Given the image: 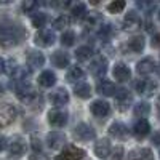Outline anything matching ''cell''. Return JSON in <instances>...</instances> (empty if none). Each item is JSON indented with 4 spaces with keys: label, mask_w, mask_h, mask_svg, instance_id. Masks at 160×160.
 I'll use <instances>...</instances> for the list:
<instances>
[{
    "label": "cell",
    "mask_w": 160,
    "mask_h": 160,
    "mask_svg": "<svg viewBox=\"0 0 160 160\" xmlns=\"http://www.w3.org/2000/svg\"><path fill=\"white\" fill-rule=\"evenodd\" d=\"M48 99L53 106H56V109H58V108H61V106H66L69 102V93L64 88H56V90H53L50 93Z\"/></svg>",
    "instance_id": "cell-10"
},
{
    "label": "cell",
    "mask_w": 160,
    "mask_h": 160,
    "mask_svg": "<svg viewBox=\"0 0 160 160\" xmlns=\"http://www.w3.org/2000/svg\"><path fill=\"white\" fill-rule=\"evenodd\" d=\"M83 24H85L87 29H88V28L93 29V28H96V26H102V21H101L99 15H96V13H91V15H88V16L85 18Z\"/></svg>",
    "instance_id": "cell-29"
},
{
    "label": "cell",
    "mask_w": 160,
    "mask_h": 160,
    "mask_svg": "<svg viewBox=\"0 0 160 160\" xmlns=\"http://www.w3.org/2000/svg\"><path fill=\"white\" fill-rule=\"evenodd\" d=\"M38 2H24L22 3V10L26 11V13H35V10L38 8Z\"/></svg>",
    "instance_id": "cell-38"
},
{
    "label": "cell",
    "mask_w": 160,
    "mask_h": 160,
    "mask_svg": "<svg viewBox=\"0 0 160 160\" xmlns=\"http://www.w3.org/2000/svg\"><path fill=\"white\" fill-rule=\"evenodd\" d=\"M28 31L16 21L11 19H3L0 21V47L2 48H13L19 43H22Z\"/></svg>",
    "instance_id": "cell-1"
},
{
    "label": "cell",
    "mask_w": 160,
    "mask_h": 160,
    "mask_svg": "<svg viewBox=\"0 0 160 160\" xmlns=\"http://www.w3.org/2000/svg\"><path fill=\"white\" fill-rule=\"evenodd\" d=\"M158 109H160V98H158Z\"/></svg>",
    "instance_id": "cell-44"
},
{
    "label": "cell",
    "mask_w": 160,
    "mask_h": 160,
    "mask_svg": "<svg viewBox=\"0 0 160 160\" xmlns=\"http://www.w3.org/2000/svg\"><path fill=\"white\" fill-rule=\"evenodd\" d=\"M109 135H111L112 138H115V139L123 141V139L128 138L130 131H128V127H127L125 123H122V122H114V123L111 125V128H109Z\"/></svg>",
    "instance_id": "cell-17"
},
{
    "label": "cell",
    "mask_w": 160,
    "mask_h": 160,
    "mask_svg": "<svg viewBox=\"0 0 160 160\" xmlns=\"http://www.w3.org/2000/svg\"><path fill=\"white\" fill-rule=\"evenodd\" d=\"M16 108L11 106L8 102H0V128H5L8 125H11L16 118Z\"/></svg>",
    "instance_id": "cell-3"
},
{
    "label": "cell",
    "mask_w": 160,
    "mask_h": 160,
    "mask_svg": "<svg viewBox=\"0 0 160 160\" xmlns=\"http://www.w3.org/2000/svg\"><path fill=\"white\" fill-rule=\"evenodd\" d=\"M135 90L142 96H152L157 90V82L152 78H139L135 82Z\"/></svg>",
    "instance_id": "cell-6"
},
{
    "label": "cell",
    "mask_w": 160,
    "mask_h": 160,
    "mask_svg": "<svg viewBox=\"0 0 160 160\" xmlns=\"http://www.w3.org/2000/svg\"><path fill=\"white\" fill-rule=\"evenodd\" d=\"M85 157V151L77 148V146H68L58 154L56 160H82Z\"/></svg>",
    "instance_id": "cell-8"
},
{
    "label": "cell",
    "mask_w": 160,
    "mask_h": 160,
    "mask_svg": "<svg viewBox=\"0 0 160 160\" xmlns=\"http://www.w3.org/2000/svg\"><path fill=\"white\" fill-rule=\"evenodd\" d=\"M56 83V75L55 72L51 71H43L42 74L38 75V85L43 88H51L53 85Z\"/></svg>",
    "instance_id": "cell-25"
},
{
    "label": "cell",
    "mask_w": 160,
    "mask_h": 160,
    "mask_svg": "<svg viewBox=\"0 0 160 160\" xmlns=\"http://www.w3.org/2000/svg\"><path fill=\"white\" fill-rule=\"evenodd\" d=\"M96 91L99 93V95L102 96H114L117 93V87L114 82H111V80H99L98 85H96Z\"/></svg>",
    "instance_id": "cell-20"
},
{
    "label": "cell",
    "mask_w": 160,
    "mask_h": 160,
    "mask_svg": "<svg viewBox=\"0 0 160 160\" xmlns=\"http://www.w3.org/2000/svg\"><path fill=\"white\" fill-rule=\"evenodd\" d=\"M146 47V42H144V37L141 35H136V37H133L130 42H128V48L133 51V53H141Z\"/></svg>",
    "instance_id": "cell-27"
},
{
    "label": "cell",
    "mask_w": 160,
    "mask_h": 160,
    "mask_svg": "<svg viewBox=\"0 0 160 160\" xmlns=\"http://www.w3.org/2000/svg\"><path fill=\"white\" fill-rule=\"evenodd\" d=\"M158 155H160V152H158Z\"/></svg>",
    "instance_id": "cell-46"
},
{
    "label": "cell",
    "mask_w": 160,
    "mask_h": 160,
    "mask_svg": "<svg viewBox=\"0 0 160 160\" xmlns=\"http://www.w3.org/2000/svg\"><path fill=\"white\" fill-rule=\"evenodd\" d=\"M31 22H32V26L34 28H37V29H42L43 26L47 24V15L45 13H34L32 15V18H31Z\"/></svg>",
    "instance_id": "cell-30"
},
{
    "label": "cell",
    "mask_w": 160,
    "mask_h": 160,
    "mask_svg": "<svg viewBox=\"0 0 160 160\" xmlns=\"http://www.w3.org/2000/svg\"><path fill=\"white\" fill-rule=\"evenodd\" d=\"M75 34L72 32V31H66L62 35H61V43L64 45V47H72L74 43H75Z\"/></svg>",
    "instance_id": "cell-35"
},
{
    "label": "cell",
    "mask_w": 160,
    "mask_h": 160,
    "mask_svg": "<svg viewBox=\"0 0 160 160\" xmlns=\"http://www.w3.org/2000/svg\"><path fill=\"white\" fill-rule=\"evenodd\" d=\"M15 93L21 102L24 104H34L37 101H40V93L31 87L29 83H18L15 85Z\"/></svg>",
    "instance_id": "cell-2"
},
{
    "label": "cell",
    "mask_w": 160,
    "mask_h": 160,
    "mask_svg": "<svg viewBox=\"0 0 160 160\" xmlns=\"http://www.w3.org/2000/svg\"><path fill=\"white\" fill-rule=\"evenodd\" d=\"M74 93H75V96L82 98V99H87V98H90V95H91V87H90V83H87V82H78V83H75V87H74Z\"/></svg>",
    "instance_id": "cell-26"
},
{
    "label": "cell",
    "mask_w": 160,
    "mask_h": 160,
    "mask_svg": "<svg viewBox=\"0 0 160 160\" xmlns=\"http://www.w3.org/2000/svg\"><path fill=\"white\" fill-rule=\"evenodd\" d=\"M96 136L95 133V128L88 123H78L75 128H74V138L82 141V142H88V141H93Z\"/></svg>",
    "instance_id": "cell-4"
},
{
    "label": "cell",
    "mask_w": 160,
    "mask_h": 160,
    "mask_svg": "<svg viewBox=\"0 0 160 160\" xmlns=\"http://www.w3.org/2000/svg\"><path fill=\"white\" fill-rule=\"evenodd\" d=\"M66 142V136L62 135V133L59 131H51L48 133V136H47V144L50 146L51 149H61L62 146Z\"/></svg>",
    "instance_id": "cell-22"
},
{
    "label": "cell",
    "mask_w": 160,
    "mask_h": 160,
    "mask_svg": "<svg viewBox=\"0 0 160 160\" xmlns=\"http://www.w3.org/2000/svg\"><path fill=\"white\" fill-rule=\"evenodd\" d=\"M155 69V61L152 58H144L136 64V72L139 75H148Z\"/></svg>",
    "instance_id": "cell-24"
},
{
    "label": "cell",
    "mask_w": 160,
    "mask_h": 160,
    "mask_svg": "<svg viewBox=\"0 0 160 160\" xmlns=\"http://www.w3.org/2000/svg\"><path fill=\"white\" fill-rule=\"evenodd\" d=\"M71 13H72V16H74V18H83V16L87 15V5L82 3V2H78V3L72 5Z\"/></svg>",
    "instance_id": "cell-34"
},
{
    "label": "cell",
    "mask_w": 160,
    "mask_h": 160,
    "mask_svg": "<svg viewBox=\"0 0 160 160\" xmlns=\"http://www.w3.org/2000/svg\"><path fill=\"white\" fill-rule=\"evenodd\" d=\"M69 24H71V16L69 15H59L55 21H53L55 29H66Z\"/></svg>",
    "instance_id": "cell-33"
},
{
    "label": "cell",
    "mask_w": 160,
    "mask_h": 160,
    "mask_svg": "<svg viewBox=\"0 0 160 160\" xmlns=\"http://www.w3.org/2000/svg\"><path fill=\"white\" fill-rule=\"evenodd\" d=\"M2 93H3V88H2V85H0V95H2Z\"/></svg>",
    "instance_id": "cell-43"
},
{
    "label": "cell",
    "mask_w": 160,
    "mask_h": 160,
    "mask_svg": "<svg viewBox=\"0 0 160 160\" xmlns=\"http://www.w3.org/2000/svg\"><path fill=\"white\" fill-rule=\"evenodd\" d=\"M68 112L62 109H53L48 112V123L55 128H61L68 123Z\"/></svg>",
    "instance_id": "cell-9"
},
{
    "label": "cell",
    "mask_w": 160,
    "mask_h": 160,
    "mask_svg": "<svg viewBox=\"0 0 160 160\" xmlns=\"http://www.w3.org/2000/svg\"><path fill=\"white\" fill-rule=\"evenodd\" d=\"M158 19H160V11H158Z\"/></svg>",
    "instance_id": "cell-45"
},
{
    "label": "cell",
    "mask_w": 160,
    "mask_h": 160,
    "mask_svg": "<svg viewBox=\"0 0 160 160\" xmlns=\"http://www.w3.org/2000/svg\"><path fill=\"white\" fill-rule=\"evenodd\" d=\"M51 62L56 66V68H59V69H64V68H68L69 66V62H71V58H69V55L66 51H61V50H58V51H55L51 55Z\"/></svg>",
    "instance_id": "cell-23"
},
{
    "label": "cell",
    "mask_w": 160,
    "mask_h": 160,
    "mask_svg": "<svg viewBox=\"0 0 160 160\" xmlns=\"http://www.w3.org/2000/svg\"><path fill=\"white\" fill-rule=\"evenodd\" d=\"M111 149H112V146H111L109 139H106V138L98 139L96 144H95V154L99 158H106V160H108V157L111 154Z\"/></svg>",
    "instance_id": "cell-21"
},
{
    "label": "cell",
    "mask_w": 160,
    "mask_h": 160,
    "mask_svg": "<svg viewBox=\"0 0 160 160\" xmlns=\"http://www.w3.org/2000/svg\"><path fill=\"white\" fill-rule=\"evenodd\" d=\"M141 24H142L141 16L138 15L136 11H128L125 15V18H123V28H125V31H131V32L138 31L141 28Z\"/></svg>",
    "instance_id": "cell-13"
},
{
    "label": "cell",
    "mask_w": 160,
    "mask_h": 160,
    "mask_svg": "<svg viewBox=\"0 0 160 160\" xmlns=\"http://www.w3.org/2000/svg\"><path fill=\"white\" fill-rule=\"evenodd\" d=\"M127 160H154V154L148 148H138L128 152Z\"/></svg>",
    "instance_id": "cell-19"
},
{
    "label": "cell",
    "mask_w": 160,
    "mask_h": 160,
    "mask_svg": "<svg viewBox=\"0 0 160 160\" xmlns=\"http://www.w3.org/2000/svg\"><path fill=\"white\" fill-rule=\"evenodd\" d=\"M26 149H28L26 141L21 136H15L8 144V155L11 158H21L26 154Z\"/></svg>",
    "instance_id": "cell-5"
},
{
    "label": "cell",
    "mask_w": 160,
    "mask_h": 160,
    "mask_svg": "<svg viewBox=\"0 0 160 160\" xmlns=\"http://www.w3.org/2000/svg\"><path fill=\"white\" fill-rule=\"evenodd\" d=\"M91 55H93V50H91L90 47H80V48H77V51H75V58H77L78 61H87V59L91 58Z\"/></svg>",
    "instance_id": "cell-32"
},
{
    "label": "cell",
    "mask_w": 160,
    "mask_h": 160,
    "mask_svg": "<svg viewBox=\"0 0 160 160\" xmlns=\"http://www.w3.org/2000/svg\"><path fill=\"white\" fill-rule=\"evenodd\" d=\"M151 141H152V144H155V146H160V131L154 133V135H152V138H151Z\"/></svg>",
    "instance_id": "cell-40"
},
{
    "label": "cell",
    "mask_w": 160,
    "mask_h": 160,
    "mask_svg": "<svg viewBox=\"0 0 160 160\" xmlns=\"http://www.w3.org/2000/svg\"><path fill=\"white\" fill-rule=\"evenodd\" d=\"M125 7H127V3L123 2V0H115V2H112V3L108 5V10L111 13H120V11H123Z\"/></svg>",
    "instance_id": "cell-37"
},
{
    "label": "cell",
    "mask_w": 160,
    "mask_h": 160,
    "mask_svg": "<svg viewBox=\"0 0 160 160\" xmlns=\"http://www.w3.org/2000/svg\"><path fill=\"white\" fill-rule=\"evenodd\" d=\"M35 45L38 47H51L55 43V34L53 31H48V29H42L35 34V38H34Z\"/></svg>",
    "instance_id": "cell-14"
},
{
    "label": "cell",
    "mask_w": 160,
    "mask_h": 160,
    "mask_svg": "<svg viewBox=\"0 0 160 160\" xmlns=\"http://www.w3.org/2000/svg\"><path fill=\"white\" fill-rule=\"evenodd\" d=\"M7 144H8V139H7L3 135H0V152L7 148Z\"/></svg>",
    "instance_id": "cell-41"
},
{
    "label": "cell",
    "mask_w": 160,
    "mask_h": 160,
    "mask_svg": "<svg viewBox=\"0 0 160 160\" xmlns=\"http://www.w3.org/2000/svg\"><path fill=\"white\" fill-rule=\"evenodd\" d=\"M123 158V148L122 146H114L111 149V154L108 157V160H122Z\"/></svg>",
    "instance_id": "cell-36"
},
{
    "label": "cell",
    "mask_w": 160,
    "mask_h": 160,
    "mask_svg": "<svg viewBox=\"0 0 160 160\" xmlns=\"http://www.w3.org/2000/svg\"><path fill=\"white\" fill-rule=\"evenodd\" d=\"M88 71L95 77H102L108 72V59L104 56H95L88 64Z\"/></svg>",
    "instance_id": "cell-7"
},
{
    "label": "cell",
    "mask_w": 160,
    "mask_h": 160,
    "mask_svg": "<svg viewBox=\"0 0 160 160\" xmlns=\"http://www.w3.org/2000/svg\"><path fill=\"white\" fill-rule=\"evenodd\" d=\"M7 71V61L3 58H0V74H3Z\"/></svg>",
    "instance_id": "cell-42"
},
{
    "label": "cell",
    "mask_w": 160,
    "mask_h": 160,
    "mask_svg": "<svg viewBox=\"0 0 160 160\" xmlns=\"http://www.w3.org/2000/svg\"><path fill=\"white\" fill-rule=\"evenodd\" d=\"M90 109H91V114L98 117V118H106L109 114H111V106L109 102H106L102 99H96V101H93L91 106H90Z\"/></svg>",
    "instance_id": "cell-12"
},
{
    "label": "cell",
    "mask_w": 160,
    "mask_h": 160,
    "mask_svg": "<svg viewBox=\"0 0 160 160\" xmlns=\"http://www.w3.org/2000/svg\"><path fill=\"white\" fill-rule=\"evenodd\" d=\"M115 104H117V109L120 111H125L128 109V106L131 104L133 101V96H131V93L125 88H117V93H115Z\"/></svg>",
    "instance_id": "cell-11"
},
{
    "label": "cell",
    "mask_w": 160,
    "mask_h": 160,
    "mask_svg": "<svg viewBox=\"0 0 160 160\" xmlns=\"http://www.w3.org/2000/svg\"><path fill=\"white\" fill-rule=\"evenodd\" d=\"M131 131H133V135H135L138 139H142V138H146L151 133V125H149V122L146 118H139V120H136V122L133 123Z\"/></svg>",
    "instance_id": "cell-15"
},
{
    "label": "cell",
    "mask_w": 160,
    "mask_h": 160,
    "mask_svg": "<svg viewBox=\"0 0 160 160\" xmlns=\"http://www.w3.org/2000/svg\"><path fill=\"white\" fill-rule=\"evenodd\" d=\"M135 115H138L139 118H142V117H146V115H149V112H151V106L148 104V102H144V101H141V102H138L136 106H135Z\"/></svg>",
    "instance_id": "cell-31"
},
{
    "label": "cell",
    "mask_w": 160,
    "mask_h": 160,
    "mask_svg": "<svg viewBox=\"0 0 160 160\" xmlns=\"http://www.w3.org/2000/svg\"><path fill=\"white\" fill-rule=\"evenodd\" d=\"M32 149H34V152L38 154V155L42 154V142H40V139L35 138V136L32 138Z\"/></svg>",
    "instance_id": "cell-39"
},
{
    "label": "cell",
    "mask_w": 160,
    "mask_h": 160,
    "mask_svg": "<svg viewBox=\"0 0 160 160\" xmlns=\"http://www.w3.org/2000/svg\"><path fill=\"white\" fill-rule=\"evenodd\" d=\"M26 59H28V64H29V71H35L45 64V56L37 50H29Z\"/></svg>",
    "instance_id": "cell-16"
},
{
    "label": "cell",
    "mask_w": 160,
    "mask_h": 160,
    "mask_svg": "<svg viewBox=\"0 0 160 160\" xmlns=\"http://www.w3.org/2000/svg\"><path fill=\"white\" fill-rule=\"evenodd\" d=\"M112 74H114L117 82H128V80L131 78V71L123 62H117L114 66V69H112Z\"/></svg>",
    "instance_id": "cell-18"
},
{
    "label": "cell",
    "mask_w": 160,
    "mask_h": 160,
    "mask_svg": "<svg viewBox=\"0 0 160 160\" xmlns=\"http://www.w3.org/2000/svg\"><path fill=\"white\" fill-rule=\"evenodd\" d=\"M83 78V71L78 66H72V68L68 71V80L72 83H78L80 80Z\"/></svg>",
    "instance_id": "cell-28"
}]
</instances>
